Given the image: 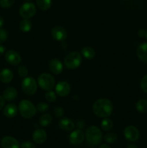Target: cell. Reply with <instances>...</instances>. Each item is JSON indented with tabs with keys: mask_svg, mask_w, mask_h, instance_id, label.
I'll return each mask as SVG.
<instances>
[{
	"mask_svg": "<svg viewBox=\"0 0 147 148\" xmlns=\"http://www.w3.org/2000/svg\"><path fill=\"white\" fill-rule=\"evenodd\" d=\"M145 37L146 38V39H147V30H146V35H145Z\"/></svg>",
	"mask_w": 147,
	"mask_h": 148,
	"instance_id": "obj_42",
	"label": "cell"
},
{
	"mask_svg": "<svg viewBox=\"0 0 147 148\" xmlns=\"http://www.w3.org/2000/svg\"><path fill=\"white\" fill-rule=\"evenodd\" d=\"M45 98H46V100L49 103H53L56 100V92H53L52 90H48L47 91V92L45 95Z\"/></svg>",
	"mask_w": 147,
	"mask_h": 148,
	"instance_id": "obj_28",
	"label": "cell"
},
{
	"mask_svg": "<svg viewBox=\"0 0 147 148\" xmlns=\"http://www.w3.org/2000/svg\"><path fill=\"white\" fill-rule=\"evenodd\" d=\"M25 1H31V0H25Z\"/></svg>",
	"mask_w": 147,
	"mask_h": 148,
	"instance_id": "obj_43",
	"label": "cell"
},
{
	"mask_svg": "<svg viewBox=\"0 0 147 148\" xmlns=\"http://www.w3.org/2000/svg\"><path fill=\"white\" fill-rule=\"evenodd\" d=\"M22 89L24 93L27 95H33L37 89V82L34 78L31 77H26L22 82Z\"/></svg>",
	"mask_w": 147,
	"mask_h": 148,
	"instance_id": "obj_6",
	"label": "cell"
},
{
	"mask_svg": "<svg viewBox=\"0 0 147 148\" xmlns=\"http://www.w3.org/2000/svg\"><path fill=\"white\" fill-rule=\"evenodd\" d=\"M94 114L101 118H108L111 115L113 110V105L110 100L100 98L94 103L92 106Z\"/></svg>",
	"mask_w": 147,
	"mask_h": 148,
	"instance_id": "obj_1",
	"label": "cell"
},
{
	"mask_svg": "<svg viewBox=\"0 0 147 148\" xmlns=\"http://www.w3.org/2000/svg\"><path fill=\"white\" fill-rule=\"evenodd\" d=\"M32 28V23L29 20V19H24L20 23V29L24 33H27Z\"/></svg>",
	"mask_w": 147,
	"mask_h": 148,
	"instance_id": "obj_23",
	"label": "cell"
},
{
	"mask_svg": "<svg viewBox=\"0 0 147 148\" xmlns=\"http://www.w3.org/2000/svg\"><path fill=\"white\" fill-rule=\"evenodd\" d=\"M4 101H5V100L3 98V96H1V95H0V110H1L4 108V103H4Z\"/></svg>",
	"mask_w": 147,
	"mask_h": 148,
	"instance_id": "obj_37",
	"label": "cell"
},
{
	"mask_svg": "<svg viewBox=\"0 0 147 148\" xmlns=\"http://www.w3.org/2000/svg\"><path fill=\"white\" fill-rule=\"evenodd\" d=\"M127 148H137V146L135 144H130L128 145Z\"/></svg>",
	"mask_w": 147,
	"mask_h": 148,
	"instance_id": "obj_41",
	"label": "cell"
},
{
	"mask_svg": "<svg viewBox=\"0 0 147 148\" xmlns=\"http://www.w3.org/2000/svg\"><path fill=\"white\" fill-rule=\"evenodd\" d=\"M141 88L144 92L147 93V75L141 79Z\"/></svg>",
	"mask_w": 147,
	"mask_h": 148,
	"instance_id": "obj_33",
	"label": "cell"
},
{
	"mask_svg": "<svg viewBox=\"0 0 147 148\" xmlns=\"http://www.w3.org/2000/svg\"><path fill=\"white\" fill-rule=\"evenodd\" d=\"M36 12V7L33 3L27 2L20 7L19 13L23 19H30L35 15Z\"/></svg>",
	"mask_w": 147,
	"mask_h": 148,
	"instance_id": "obj_7",
	"label": "cell"
},
{
	"mask_svg": "<svg viewBox=\"0 0 147 148\" xmlns=\"http://www.w3.org/2000/svg\"><path fill=\"white\" fill-rule=\"evenodd\" d=\"M104 139H105L106 143H109V144H112V143H114L117 140V135L114 134V133L109 132L105 134Z\"/></svg>",
	"mask_w": 147,
	"mask_h": 148,
	"instance_id": "obj_27",
	"label": "cell"
},
{
	"mask_svg": "<svg viewBox=\"0 0 147 148\" xmlns=\"http://www.w3.org/2000/svg\"><path fill=\"white\" fill-rule=\"evenodd\" d=\"M137 56L141 62L147 64V43H143L138 46Z\"/></svg>",
	"mask_w": 147,
	"mask_h": 148,
	"instance_id": "obj_18",
	"label": "cell"
},
{
	"mask_svg": "<svg viewBox=\"0 0 147 148\" xmlns=\"http://www.w3.org/2000/svg\"><path fill=\"white\" fill-rule=\"evenodd\" d=\"M17 72H18L19 75L20 77H26L28 75V69L25 66H20L18 68Z\"/></svg>",
	"mask_w": 147,
	"mask_h": 148,
	"instance_id": "obj_30",
	"label": "cell"
},
{
	"mask_svg": "<svg viewBox=\"0 0 147 148\" xmlns=\"http://www.w3.org/2000/svg\"><path fill=\"white\" fill-rule=\"evenodd\" d=\"M82 60V56L79 52H71L65 57L64 64L69 69H75L80 66Z\"/></svg>",
	"mask_w": 147,
	"mask_h": 148,
	"instance_id": "obj_4",
	"label": "cell"
},
{
	"mask_svg": "<svg viewBox=\"0 0 147 148\" xmlns=\"http://www.w3.org/2000/svg\"><path fill=\"white\" fill-rule=\"evenodd\" d=\"M145 35H146V30H144V29H140V30H138V36H139V37L143 38L145 36Z\"/></svg>",
	"mask_w": 147,
	"mask_h": 148,
	"instance_id": "obj_36",
	"label": "cell"
},
{
	"mask_svg": "<svg viewBox=\"0 0 147 148\" xmlns=\"http://www.w3.org/2000/svg\"><path fill=\"white\" fill-rule=\"evenodd\" d=\"M7 39V33L5 30L0 27V43L5 42Z\"/></svg>",
	"mask_w": 147,
	"mask_h": 148,
	"instance_id": "obj_34",
	"label": "cell"
},
{
	"mask_svg": "<svg viewBox=\"0 0 147 148\" xmlns=\"http://www.w3.org/2000/svg\"><path fill=\"white\" fill-rule=\"evenodd\" d=\"M101 127H102V130L105 132H109L113 127V122L111 119L108 118H105L101 122Z\"/></svg>",
	"mask_w": 147,
	"mask_h": 148,
	"instance_id": "obj_24",
	"label": "cell"
},
{
	"mask_svg": "<svg viewBox=\"0 0 147 148\" xmlns=\"http://www.w3.org/2000/svg\"><path fill=\"white\" fill-rule=\"evenodd\" d=\"M71 92V87L68 82L61 81L57 83L56 86V92L61 97H65L69 95Z\"/></svg>",
	"mask_w": 147,
	"mask_h": 148,
	"instance_id": "obj_12",
	"label": "cell"
},
{
	"mask_svg": "<svg viewBox=\"0 0 147 148\" xmlns=\"http://www.w3.org/2000/svg\"><path fill=\"white\" fill-rule=\"evenodd\" d=\"M82 56L87 59H92L95 57V51L91 47H84L81 51Z\"/></svg>",
	"mask_w": 147,
	"mask_h": 148,
	"instance_id": "obj_22",
	"label": "cell"
},
{
	"mask_svg": "<svg viewBox=\"0 0 147 148\" xmlns=\"http://www.w3.org/2000/svg\"><path fill=\"white\" fill-rule=\"evenodd\" d=\"M84 132L82 130H76L71 133L69 139V142L72 145H80L81 143H83L84 140Z\"/></svg>",
	"mask_w": 147,
	"mask_h": 148,
	"instance_id": "obj_10",
	"label": "cell"
},
{
	"mask_svg": "<svg viewBox=\"0 0 147 148\" xmlns=\"http://www.w3.org/2000/svg\"><path fill=\"white\" fill-rule=\"evenodd\" d=\"M4 51H5V47L0 45V56H1L4 53Z\"/></svg>",
	"mask_w": 147,
	"mask_h": 148,
	"instance_id": "obj_38",
	"label": "cell"
},
{
	"mask_svg": "<svg viewBox=\"0 0 147 148\" xmlns=\"http://www.w3.org/2000/svg\"><path fill=\"white\" fill-rule=\"evenodd\" d=\"M99 148H111V147H110V146L108 145H107V144H102V145H101L100 146H99Z\"/></svg>",
	"mask_w": 147,
	"mask_h": 148,
	"instance_id": "obj_40",
	"label": "cell"
},
{
	"mask_svg": "<svg viewBox=\"0 0 147 148\" xmlns=\"http://www.w3.org/2000/svg\"><path fill=\"white\" fill-rule=\"evenodd\" d=\"M13 79V73L10 69H4L0 72V80L3 83H9Z\"/></svg>",
	"mask_w": 147,
	"mask_h": 148,
	"instance_id": "obj_20",
	"label": "cell"
},
{
	"mask_svg": "<svg viewBox=\"0 0 147 148\" xmlns=\"http://www.w3.org/2000/svg\"><path fill=\"white\" fill-rule=\"evenodd\" d=\"M124 137L131 142H135L139 139L140 133L138 129L134 126H128L124 130Z\"/></svg>",
	"mask_w": 147,
	"mask_h": 148,
	"instance_id": "obj_8",
	"label": "cell"
},
{
	"mask_svg": "<svg viewBox=\"0 0 147 148\" xmlns=\"http://www.w3.org/2000/svg\"><path fill=\"white\" fill-rule=\"evenodd\" d=\"M36 109L38 111H40V112H45V111H48V106L47 103L44 102H40L37 105Z\"/></svg>",
	"mask_w": 147,
	"mask_h": 148,
	"instance_id": "obj_31",
	"label": "cell"
},
{
	"mask_svg": "<svg viewBox=\"0 0 147 148\" xmlns=\"http://www.w3.org/2000/svg\"><path fill=\"white\" fill-rule=\"evenodd\" d=\"M49 69L54 75H60L63 72V64L59 59H53L49 63Z\"/></svg>",
	"mask_w": 147,
	"mask_h": 148,
	"instance_id": "obj_14",
	"label": "cell"
},
{
	"mask_svg": "<svg viewBox=\"0 0 147 148\" xmlns=\"http://www.w3.org/2000/svg\"><path fill=\"white\" fill-rule=\"evenodd\" d=\"M85 137L89 143L92 145H99L102 140V134L101 130L95 126L89 127L86 130Z\"/></svg>",
	"mask_w": 147,
	"mask_h": 148,
	"instance_id": "obj_3",
	"label": "cell"
},
{
	"mask_svg": "<svg viewBox=\"0 0 147 148\" xmlns=\"http://www.w3.org/2000/svg\"><path fill=\"white\" fill-rule=\"evenodd\" d=\"M2 148H20V143L15 138L10 136L3 137L1 141Z\"/></svg>",
	"mask_w": 147,
	"mask_h": 148,
	"instance_id": "obj_13",
	"label": "cell"
},
{
	"mask_svg": "<svg viewBox=\"0 0 147 148\" xmlns=\"http://www.w3.org/2000/svg\"><path fill=\"white\" fill-rule=\"evenodd\" d=\"M59 127L65 132H71L74 129V123L71 119L68 118L62 119L59 124Z\"/></svg>",
	"mask_w": 147,
	"mask_h": 148,
	"instance_id": "obj_16",
	"label": "cell"
},
{
	"mask_svg": "<svg viewBox=\"0 0 147 148\" xmlns=\"http://www.w3.org/2000/svg\"><path fill=\"white\" fill-rule=\"evenodd\" d=\"M19 111L23 118L31 119L35 115L37 109L31 101L22 100L19 103Z\"/></svg>",
	"mask_w": 147,
	"mask_h": 148,
	"instance_id": "obj_2",
	"label": "cell"
},
{
	"mask_svg": "<svg viewBox=\"0 0 147 148\" xmlns=\"http://www.w3.org/2000/svg\"><path fill=\"white\" fill-rule=\"evenodd\" d=\"M15 2V0H0V6L3 8H8L12 7Z\"/></svg>",
	"mask_w": 147,
	"mask_h": 148,
	"instance_id": "obj_29",
	"label": "cell"
},
{
	"mask_svg": "<svg viewBox=\"0 0 147 148\" xmlns=\"http://www.w3.org/2000/svg\"><path fill=\"white\" fill-rule=\"evenodd\" d=\"M47 139V134L46 131L42 129H37L33 132V140L37 144H43Z\"/></svg>",
	"mask_w": 147,
	"mask_h": 148,
	"instance_id": "obj_15",
	"label": "cell"
},
{
	"mask_svg": "<svg viewBox=\"0 0 147 148\" xmlns=\"http://www.w3.org/2000/svg\"><path fill=\"white\" fill-rule=\"evenodd\" d=\"M17 97V90L13 87H8L3 92V98L7 101H12Z\"/></svg>",
	"mask_w": 147,
	"mask_h": 148,
	"instance_id": "obj_17",
	"label": "cell"
},
{
	"mask_svg": "<svg viewBox=\"0 0 147 148\" xmlns=\"http://www.w3.org/2000/svg\"><path fill=\"white\" fill-rule=\"evenodd\" d=\"M4 19H3L2 17L0 16V27H1L3 25H4Z\"/></svg>",
	"mask_w": 147,
	"mask_h": 148,
	"instance_id": "obj_39",
	"label": "cell"
},
{
	"mask_svg": "<svg viewBox=\"0 0 147 148\" xmlns=\"http://www.w3.org/2000/svg\"><path fill=\"white\" fill-rule=\"evenodd\" d=\"M52 116L48 114H44L39 119V124L43 127H46L50 125L52 122Z\"/></svg>",
	"mask_w": 147,
	"mask_h": 148,
	"instance_id": "obj_21",
	"label": "cell"
},
{
	"mask_svg": "<svg viewBox=\"0 0 147 148\" xmlns=\"http://www.w3.org/2000/svg\"><path fill=\"white\" fill-rule=\"evenodd\" d=\"M136 109L140 113L147 112V101L141 99L138 101L136 103Z\"/></svg>",
	"mask_w": 147,
	"mask_h": 148,
	"instance_id": "obj_26",
	"label": "cell"
},
{
	"mask_svg": "<svg viewBox=\"0 0 147 148\" xmlns=\"http://www.w3.org/2000/svg\"><path fill=\"white\" fill-rule=\"evenodd\" d=\"M52 0H37V5L43 11L48 10L51 6Z\"/></svg>",
	"mask_w": 147,
	"mask_h": 148,
	"instance_id": "obj_25",
	"label": "cell"
},
{
	"mask_svg": "<svg viewBox=\"0 0 147 148\" xmlns=\"http://www.w3.org/2000/svg\"><path fill=\"white\" fill-rule=\"evenodd\" d=\"M5 59L7 63L13 66L18 65L22 61L20 55L14 50H10L5 53Z\"/></svg>",
	"mask_w": 147,
	"mask_h": 148,
	"instance_id": "obj_9",
	"label": "cell"
},
{
	"mask_svg": "<svg viewBox=\"0 0 147 148\" xmlns=\"http://www.w3.org/2000/svg\"><path fill=\"white\" fill-rule=\"evenodd\" d=\"M51 35L55 40L59 41H63L67 38V32L61 26H55L53 27Z\"/></svg>",
	"mask_w": 147,
	"mask_h": 148,
	"instance_id": "obj_11",
	"label": "cell"
},
{
	"mask_svg": "<svg viewBox=\"0 0 147 148\" xmlns=\"http://www.w3.org/2000/svg\"><path fill=\"white\" fill-rule=\"evenodd\" d=\"M21 148H35V145L31 142H24L22 144Z\"/></svg>",
	"mask_w": 147,
	"mask_h": 148,
	"instance_id": "obj_35",
	"label": "cell"
},
{
	"mask_svg": "<svg viewBox=\"0 0 147 148\" xmlns=\"http://www.w3.org/2000/svg\"><path fill=\"white\" fill-rule=\"evenodd\" d=\"M53 114H54L55 116L57 117V118H61L63 116V114H64V111H63V108L61 107H56L53 111Z\"/></svg>",
	"mask_w": 147,
	"mask_h": 148,
	"instance_id": "obj_32",
	"label": "cell"
},
{
	"mask_svg": "<svg viewBox=\"0 0 147 148\" xmlns=\"http://www.w3.org/2000/svg\"><path fill=\"white\" fill-rule=\"evenodd\" d=\"M37 82L39 86L46 91L51 90L55 85L54 78L48 73L41 74L37 78Z\"/></svg>",
	"mask_w": 147,
	"mask_h": 148,
	"instance_id": "obj_5",
	"label": "cell"
},
{
	"mask_svg": "<svg viewBox=\"0 0 147 148\" xmlns=\"http://www.w3.org/2000/svg\"><path fill=\"white\" fill-rule=\"evenodd\" d=\"M17 108L14 104L10 103L6 106L4 108V114L7 118H13L17 115Z\"/></svg>",
	"mask_w": 147,
	"mask_h": 148,
	"instance_id": "obj_19",
	"label": "cell"
}]
</instances>
